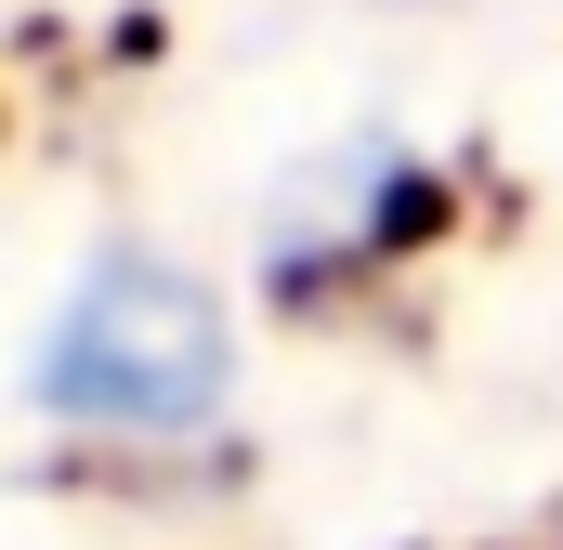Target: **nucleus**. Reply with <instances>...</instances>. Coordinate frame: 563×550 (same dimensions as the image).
Instances as JSON below:
<instances>
[{"label": "nucleus", "mask_w": 563, "mask_h": 550, "mask_svg": "<svg viewBox=\"0 0 563 550\" xmlns=\"http://www.w3.org/2000/svg\"><path fill=\"white\" fill-rule=\"evenodd\" d=\"M40 381H53V407L92 419V432H184L223 394V328H210L197 288H170L157 263H119V275H92L66 301Z\"/></svg>", "instance_id": "1"}]
</instances>
